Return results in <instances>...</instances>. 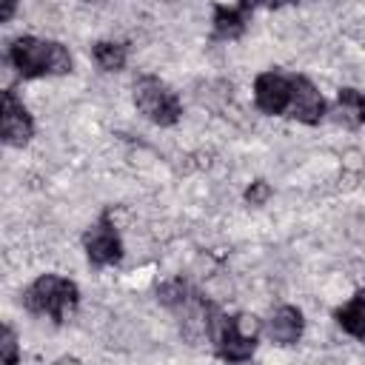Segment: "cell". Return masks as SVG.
<instances>
[{
  "instance_id": "2e32d148",
  "label": "cell",
  "mask_w": 365,
  "mask_h": 365,
  "mask_svg": "<svg viewBox=\"0 0 365 365\" xmlns=\"http://www.w3.org/2000/svg\"><path fill=\"white\" fill-rule=\"evenodd\" d=\"M0 6H3V9H0V20L9 23V20L14 17V11H17V0H0Z\"/></svg>"
},
{
  "instance_id": "30bf717a",
  "label": "cell",
  "mask_w": 365,
  "mask_h": 365,
  "mask_svg": "<svg viewBox=\"0 0 365 365\" xmlns=\"http://www.w3.org/2000/svg\"><path fill=\"white\" fill-rule=\"evenodd\" d=\"M334 120L345 128L365 125V94L356 88H339L334 100Z\"/></svg>"
},
{
  "instance_id": "8992f818",
  "label": "cell",
  "mask_w": 365,
  "mask_h": 365,
  "mask_svg": "<svg viewBox=\"0 0 365 365\" xmlns=\"http://www.w3.org/2000/svg\"><path fill=\"white\" fill-rule=\"evenodd\" d=\"M254 103L262 114H285L291 103V74L282 71H262L254 80Z\"/></svg>"
},
{
  "instance_id": "4fadbf2b",
  "label": "cell",
  "mask_w": 365,
  "mask_h": 365,
  "mask_svg": "<svg viewBox=\"0 0 365 365\" xmlns=\"http://www.w3.org/2000/svg\"><path fill=\"white\" fill-rule=\"evenodd\" d=\"M0 359L9 362V365H14L20 359V354H17V334H14L11 325H3V334H0Z\"/></svg>"
},
{
  "instance_id": "5bb4252c",
  "label": "cell",
  "mask_w": 365,
  "mask_h": 365,
  "mask_svg": "<svg viewBox=\"0 0 365 365\" xmlns=\"http://www.w3.org/2000/svg\"><path fill=\"white\" fill-rule=\"evenodd\" d=\"M271 194H274V191H271V185H268L265 180H254V182L245 188V202L259 208V205H265V202L271 200Z\"/></svg>"
},
{
  "instance_id": "ac0fdd59",
  "label": "cell",
  "mask_w": 365,
  "mask_h": 365,
  "mask_svg": "<svg viewBox=\"0 0 365 365\" xmlns=\"http://www.w3.org/2000/svg\"><path fill=\"white\" fill-rule=\"evenodd\" d=\"M86 3H106V0H86Z\"/></svg>"
},
{
  "instance_id": "7c38bea8",
  "label": "cell",
  "mask_w": 365,
  "mask_h": 365,
  "mask_svg": "<svg viewBox=\"0 0 365 365\" xmlns=\"http://www.w3.org/2000/svg\"><path fill=\"white\" fill-rule=\"evenodd\" d=\"M91 60L97 63L100 71H123L128 60V46L117 40H100L91 46Z\"/></svg>"
},
{
  "instance_id": "e0dca14e",
  "label": "cell",
  "mask_w": 365,
  "mask_h": 365,
  "mask_svg": "<svg viewBox=\"0 0 365 365\" xmlns=\"http://www.w3.org/2000/svg\"><path fill=\"white\" fill-rule=\"evenodd\" d=\"M288 0H254V6H265V9H279V6H285Z\"/></svg>"
},
{
  "instance_id": "8fae6325",
  "label": "cell",
  "mask_w": 365,
  "mask_h": 365,
  "mask_svg": "<svg viewBox=\"0 0 365 365\" xmlns=\"http://www.w3.org/2000/svg\"><path fill=\"white\" fill-rule=\"evenodd\" d=\"M334 319L354 339H365V288H359L342 308H336Z\"/></svg>"
},
{
  "instance_id": "6da1fadb",
  "label": "cell",
  "mask_w": 365,
  "mask_h": 365,
  "mask_svg": "<svg viewBox=\"0 0 365 365\" xmlns=\"http://www.w3.org/2000/svg\"><path fill=\"white\" fill-rule=\"evenodd\" d=\"M6 60L11 63V68L23 77V80H34V77H46V74H68L71 71V54L63 43L57 40H40L31 34L14 37L9 43Z\"/></svg>"
},
{
  "instance_id": "3957f363",
  "label": "cell",
  "mask_w": 365,
  "mask_h": 365,
  "mask_svg": "<svg viewBox=\"0 0 365 365\" xmlns=\"http://www.w3.org/2000/svg\"><path fill=\"white\" fill-rule=\"evenodd\" d=\"M131 97H134L137 111L145 120H151L154 125H174L182 114V103H180L177 91L154 74L137 77L131 86Z\"/></svg>"
},
{
  "instance_id": "5b68a950",
  "label": "cell",
  "mask_w": 365,
  "mask_h": 365,
  "mask_svg": "<svg viewBox=\"0 0 365 365\" xmlns=\"http://www.w3.org/2000/svg\"><path fill=\"white\" fill-rule=\"evenodd\" d=\"M325 97L319 94V88L305 77V74H291V103H288V117L305 123V125H317L325 117Z\"/></svg>"
},
{
  "instance_id": "ba28073f",
  "label": "cell",
  "mask_w": 365,
  "mask_h": 365,
  "mask_svg": "<svg viewBox=\"0 0 365 365\" xmlns=\"http://www.w3.org/2000/svg\"><path fill=\"white\" fill-rule=\"evenodd\" d=\"M251 11H254V0H237L234 6L217 3L214 17H211V37L214 40H240L245 34Z\"/></svg>"
},
{
  "instance_id": "277c9868",
  "label": "cell",
  "mask_w": 365,
  "mask_h": 365,
  "mask_svg": "<svg viewBox=\"0 0 365 365\" xmlns=\"http://www.w3.org/2000/svg\"><path fill=\"white\" fill-rule=\"evenodd\" d=\"M83 248L88 257L91 268H106V265H117L123 259V240L111 222V214L103 211L97 217V222H91L83 234Z\"/></svg>"
},
{
  "instance_id": "9c48e42d",
  "label": "cell",
  "mask_w": 365,
  "mask_h": 365,
  "mask_svg": "<svg viewBox=\"0 0 365 365\" xmlns=\"http://www.w3.org/2000/svg\"><path fill=\"white\" fill-rule=\"evenodd\" d=\"M262 331L277 345H297L305 331V317L297 305H277L262 322Z\"/></svg>"
},
{
  "instance_id": "7a4b0ae2",
  "label": "cell",
  "mask_w": 365,
  "mask_h": 365,
  "mask_svg": "<svg viewBox=\"0 0 365 365\" xmlns=\"http://www.w3.org/2000/svg\"><path fill=\"white\" fill-rule=\"evenodd\" d=\"M80 305V288L77 282L60 277V274H40L26 291H23V308L37 317H51L57 325L74 314Z\"/></svg>"
},
{
  "instance_id": "52a82bcc",
  "label": "cell",
  "mask_w": 365,
  "mask_h": 365,
  "mask_svg": "<svg viewBox=\"0 0 365 365\" xmlns=\"http://www.w3.org/2000/svg\"><path fill=\"white\" fill-rule=\"evenodd\" d=\"M0 134L6 145L23 148L31 137H34V120L29 114V108L17 100V94L11 88L3 91V114H0Z\"/></svg>"
},
{
  "instance_id": "9a60e30c",
  "label": "cell",
  "mask_w": 365,
  "mask_h": 365,
  "mask_svg": "<svg viewBox=\"0 0 365 365\" xmlns=\"http://www.w3.org/2000/svg\"><path fill=\"white\" fill-rule=\"evenodd\" d=\"M234 325H237V331L242 336H251V339H257L259 331H262V322L254 314H234Z\"/></svg>"
}]
</instances>
